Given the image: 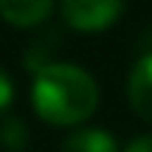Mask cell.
<instances>
[{"label":"cell","mask_w":152,"mask_h":152,"mask_svg":"<svg viewBox=\"0 0 152 152\" xmlns=\"http://www.w3.org/2000/svg\"><path fill=\"white\" fill-rule=\"evenodd\" d=\"M11 102H14V82H11V76L0 68V115L11 107Z\"/></svg>","instance_id":"52a82bcc"},{"label":"cell","mask_w":152,"mask_h":152,"mask_svg":"<svg viewBox=\"0 0 152 152\" xmlns=\"http://www.w3.org/2000/svg\"><path fill=\"white\" fill-rule=\"evenodd\" d=\"M0 144H3L6 149H11V152L26 149V144H28L26 121L17 118V115H6V118L0 121Z\"/></svg>","instance_id":"8992f818"},{"label":"cell","mask_w":152,"mask_h":152,"mask_svg":"<svg viewBox=\"0 0 152 152\" xmlns=\"http://www.w3.org/2000/svg\"><path fill=\"white\" fill-rule=\"evenodd\" d=\"M54 14L51 0H0V17L14 28H34Z\"/></svg>","instance_id":"277c9868"},{"label":"cell","mask_w":152,"mask_h":152,"mask_svg":"<svg viewBox=\"0 0 152 152\" xmlns=\"http://www.w3.org/2000/svg\"><path fill=\"white\" fill-rule=\"evenodd\" d=\"M62 152H118V144L102 127H79L62 141Z\"/></svg>","instance_id":"5b68a950"},{"label":"cell","mask_w":152,"mask_h":152,"mask_svg":"<svg viewBox=\"0 0 152 152\" xmlns=\"http://www.w3.org/2000/svg\"><path fill=\"white\" fill-rule=\"evenodd\" d=\"M124 152H152V132H149V135H138V138H132V141L127 144Z\"/></svg>","instance_id":"ba28073f"},{"label":"cell","mask_w":152,"mask_h":152,"mask_svg":"<svg viewBox=\"0 0 152 152\" xmlns=\"http://www.w3.org/2000/svg\"><path fill=\"white\" fill-rule=\"evenodd\" d=\"M127 11L124 3L115 0H65L59 6V14L73 31L82 34H93V31H104L113 23L121 20V14Z\"/></svg>","instance_id":"7a4b0ae2"},{"label":"cell","mask_w":152,"mask_h":152,"mask_svg":"<svg viewBox=\"0 0 152 152\" xmlns=\"http://www.w3.org/2000/svg\"><path fill=\"white\" fill-rule=\"evenodd\" d=\"M127 99L138 118L152 124V51L132 65L127 79Z\"/></svg>","instance_id":"3957f363"},{"label":"cell","mask_w":152,"mask_h":152,"mask_svg":"<svg viewBox=\"0 0 152 152\" xmlns=\"http://www.w3.org/2000/svg\"><path fill=\"white\" fill-rule=\"evenodd\" d=\"M31 107L54 127H79L99 107V85L76 62H48L34 73Z\"/></svg>","instance_id":"6da1fadb"}]
</instances>
